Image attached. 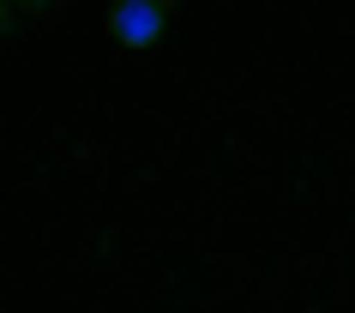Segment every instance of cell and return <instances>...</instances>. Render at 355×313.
<instances>
[{
	"mask_svg": "<svg viewBox=\"0 0 355 313\" xmlns=\"http://www.w3.org/2000/svg\"><path fill=\"white\" fill-rule=\"evenodd\" d=\"M24 19H31V6H12V0H0V37H12Z\"/></svg>",
	"mask_w": 355,
	"mask_h": 313,
	"instance_id": "obj_2",
	"label": "cell"
},
{
	"mask_svg": "<svg viewBox=\"0 0 355 313\" xmlns=\"http://www.w3.org/2000/svg\"><path fill=\"white\" fill-rule=\"evenodd\" d=\"M168 19H175L168 0H114L109 6V37L121 49H150V42H163Z\"/></svg>",
	"mask_w": 355,
	"mask_h": 313,
	"instance_id": "obj_1",
	"label": "cell"
}]
</instances>
